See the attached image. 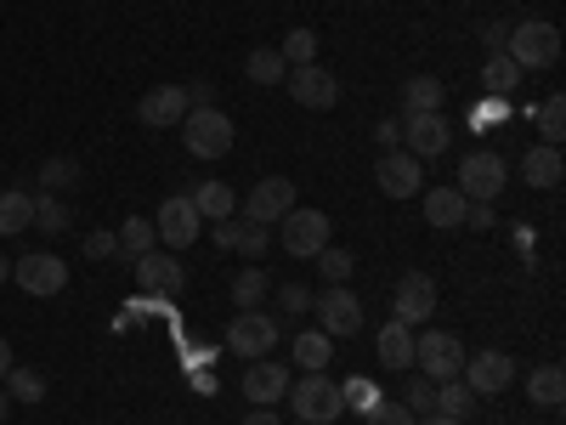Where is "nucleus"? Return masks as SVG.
<instances>
[{
    "label": "nucleus",
    "mask_w": 566,
    "mask_h": 425,
    "mask_svg": "<svg viewBox=\"0 0 566 425\" xmlns=\"http://www.w3.org/2000/svg\"><path fill=\"white\" fill-rule=\"evenodd\" d=\"M239 232H244V221H239V216L216 221V250H239Z\"/></svg>",
    "instance_id": "c03bdc74"
},
{
    "label": "nucleus",
    "mask_w": 566,
    "mask_h": 425,
    "mask_svg": "<svg viewBox=\"0 0 566 425\" xmlns=\"http://www.w3.org/2000/svg\"><path fill=\"white\" fill-rule=\"evenodd\" d=\"M290 210H295V182H290V176H266V182H255V187H250V199H244V221H261V227L283 221Z\"/></svg>",
    "instance_id": "4468645a"
},
{
    "label": "nucleus",
    "mask_w": 566,
    "mask_h": 425,
    "mask_svg": "<svg viewBox=\"0 0 566 425\" xmlns=\"http://www.w3.org/2000/svg\"><path fill=\"white\" fill-rule=\"evenodd\" d=\"M328 357H335V341H328L323 329H301L295 335V363L306 374H317V369H328Z\"/></svg>",
    "instance_id": "393cba45"
},
{
    "label": "nucleus",
    "mask_w": 566,
    "mask_h": 425,
    "mask_svg": "<svg viewBox=\"0 0 566 425\" xmlns=\"http://www.w3.org/2000/svg\"><path fill=\"white\" fill-rule=\"evenodd\" d=\"M272 346H277V323L266 312H239V318L227 323V352H239L244 363L266 357Z\"/></svg>",
    "instance_id": "1a4fd4ad"
},
{
    "label": "nucleus",
    "mask_w": 566,
    "mask_h": 425,
    "mask_svg": "<svg viewBox=\"0 0 566 425\" xmlns=\"http://www.w3.org/2000/svg\"><path fill=\"white\" fill-rule=\"evenodd\" d=\"M522 176H527V187H560V176H566L560 148H533V154L522 159Z\"/></svg>",
    "instance_id": "b1692460"
},
{
    "label": "nucleus",
    "mask_w": 566,
    "mask_h": 425,
    "mask_svg": "<svg viewBox=\"0 0 566 425\" xmlns=\"http://www.w3.org/2000/svg\"><path fill=\"white\" fill-rule=\"evenodd\" d=\"M114 239H119V250L136 261V256H148V250L159 245V232H154V221H148V216H125V227L114 232Z\"/></svg>",
    "instance_id": "cd10ccee"
},
{
    "label": "nucleus",
    "mask_w": 566,
    "mask_h": 425,
    "mask_svg": "<svg viewBox=\"0 0 566 425\" xmlns=\"http://www.w3.org/2000/svg\"><path fill=\"white\" fill-rule=\"evenodd\" d=\"M23 227H34V199L12 187V194H0V239H12Z\"/></svg>",
    "instance_id": "bb28decb"
},
{
    "label": "nucleus",
    "mask_w": 566,
    "mask_h": 425,
    "mask_svg": "<svg viewBox=\"0 0 566 425\" xmlns=\"http://www.w3.org/2000/svg\"><path fill=\"white\" fill-rule=\"evenodd\" d=\"M136 283H142V296H176L187 272L181 261H170V250H148V256H136Z\"/></svg>",
    "instance_id": "a211bd4d"
},
{
    "label": "nucleus",
    "mask_w": 566,
    "mask_h": 425,
    "mask_svg": "<svg viewBox=\"0 0 566 425\" xmlns=\"http://www.w3.org/2000/svg\"><path fill=\"white\" fill-rule=\"evenodd\" d=\"M181 142L193 159H221L232 154V120L221 108H187L181 114Z\"/></svg>",
    "instance_id": "f03ea898"
},
{
    "label": "nucleus",
    "mask_w": 566,
    "mask_h": 425,
    "mask_svg": "<svg viewBox=\"0 0 566 425\" xmlns=\"http://www.w3.org/2000/svg\"><path fill=\"white\" fill-rule=\"evenodd\" d=\"M363 425H419V414H408L402 397H380V403L363 408Z\"/></svg>",
    "instance_id": "58836bf2"
},
{
    "label": "nucleus",
    "mask_w": 566,
    "mask_h": 425,
    "mask_svg": "<svg viewBox=\"0 0 566 425\" xmlns=\"http://www.w3.org/2000/svg\"><path fill=\"white\" fill-rule=\"evenodd\" d=\"M402 142H408L413 159H442L448 142H453V131H448L442 108H431V114H402Z\"/></svg>",
    "instance_id": "ddd939ff"
},
{
    "label": "nucleus",
    "mask_w": 566,
    "mask_h": 425,
    "mask_svg": "<svg viewBox=\"0 0 566 425\" xmlns=\"http://www.w3.org/2000/svg\"><path fill=\"white\" fill-rule=\"evenodd\" d=\"M419 165H424V159H413V154H386L380 165H374V182H380L386 199H413L419 182H424Z\"/></svg>",
    "instance_id": "f3484780"
},
{
    "label": "nucleus",
    "mask_w": 566,
    "mask_h": 425,
    "mask_svg": "<svg viewBox=\"0 0 566 425\" xmlns=\"http://www.w3.org/2000/svg\"><path fill=\"white\" fill-rule=\"evenodd\" d=\"M482 397L476 392H470L464 381H442L437 386V414H453V419H470V408H476Z\"/></svg>",
    "instance_id": "2f4dec72"
},
{
    "label": "nucleus",
    "mask_w": 566,
    "mask_h": 425,
    "mask_svg": "<svg viewBox=\"0 0 566 425\" xmlns=\"http://www.w3.org/2000/svg\"><path fill=\"white\" fill-rule=\"evenodd\" d=\"M504 40H510V23H488V29H482V45H488V52H504Z\"/></svg>",
    "instance_id": "8fccbe9b"
},
{
    "label": "nucleus",
    "mask_w": 566,
    "mask_h": 425,
    "mask_svg": "<svg viewBox=\"0 0 566 425\" xmlns=\"http://www.w3.org/2000/svg\"><path fill=\"white\" fill-rule=\"evenodd\" d=\"M244 425H277V414H272V408H250Z\"/></svg>",
    "instance_id": "603ef678"
},
{
    "label": "nucleus",
    "mask_w": 566,
    "mask_h": 425,
    "mask_svg": "<svg viewBox=\"0 0 566 425\" xmlns=\"http://www.w3.org/2000/svg\"><path fill=\"white\" fill-rule=\"evenodd\" d=\"M114 250H119L114 232H85V261H108Z\"/></svg>",
    "instance_id": "79ce46f5"
},
{
    "label": "nucleus",
    "mask_w": 566,
    "mask_h": 425,
    "mask_svg": "<svg viewBox=\"0 0 566 425\" xmlns=\"http://www.w3.org/2000/svg\"><path fill=\"white\" fill-rule=\"evenodd\" d=\"M431 108H442V80L413 74V80L402 85V114H431Z\"/></svg>",
    "instance_id": "a878e982"
},
{
    "label": "nucleus",
    "mask_w": 566,
    "mask_h": 425,
    "mask_svg": "<svg viewBox=\"0 0 566 425\" xmlns=\"http://www.w3.org/2000/svg\"><path fill=\"white\" fill-rule=\"evenodd\" d=\"M482 85H488V97H510L515 85H522V69H515L504 52H488V69H482Z\"/></svg>",
    "instance_id": "c756f323"
},
{
    "label": "nucleus",
    "mask_w": 566,
    "mask_h": 425,
    "mask_svg": "<svg viewBox=\"0 0 566 425\" xmlns=\"http://www.w3.org/2000/svg\"><path fill=\"white\" fill-rule=\"evenodd\" d=\"M374 352H380L386 369H413V329L391 318V323L380 329V341H374Z\"/></svg>",
    "instance_id": "4be33fe9"
},
{
    "label": "nucleus",
    "mask_w": 566,
    "mask_h": 425,
    "mask_svg": "<svg viewBox=\"0 0 566 425\" xmlns=\"http://www.w3.org/2000/svg\"><path fill=\"white\" fill-rule=\"evenodd\" d=\"M504 114H510V108H504V97H488V103L476 108V131H488V125H499Z\"/></svg>",
    "instance_id": "de8ad7c7"
},
{
    "label": "nucleus",
    "mask_w": 566,
    "mask_h": 425,
    "mask_svg": "<svg viewBox=\"0 0 566 425\" xmlns=\"http://www.w3.org/2000/svg\"><path fill=\"white\" fill-rule=\"evenodd\" d=\"M34 227L40 232H69V205L57 194H34Z\"/></svg>",
    "instance_id": "f704fd0d"
},
{
    "label": "nucleus",
    "mask_w": 566,
    "mask_h": 425,
    "mask_svg": "<svg viewBox=\"0 0 566 425\" xmlns=\"http://www.w3.org/2000/svg\"><path fill=\"white\" fill-rule=\"evenodd\" d=\"M0 386H7L12 403H40V397H45V381H40L34 369H18V363H12V374H7Z\"/></svg>",
    "instance_id": "c9c22d12"
},
{
    "label": "nucleus",
    "mask_w": 566,
    "mask_h": 425,
    "mask_svg": "<svg viewBox=\"0 0 566 425\" xmlns=\"http://www.w3.org/2000/svg\"><path fill=\"white\" fill-rule=\"evenodd\" d=\"M12 374V346H7V335H0V381Z\"/></svg>",
    "instance_id": "864d4df0"
},
{
    "label": "nucleus",
    "mask_w": 566,
    "mask_h": 425,
    "mask_svg": "<svg viewBox=\"0 0 566 425\" xmlns=\"http://www.w3.org/2000/svg\"><path fill=\"white\" fill-rule=\"evenodd\" d=\"M464 221L488 232V227H493V205H470V210H464Z\"/></svg>",
    "instance_id": "3c124183"
},
{
    "label": "nucleus",
    "mask_w": 566,
    "mask_h": 425,
    "mask_svg": "<svg viewBox=\"0 0 566 425\" xmlns=\"http://www.w3.org/2000/svg\"><path fill=\"white\" fill-rule=\"evenodd\" d=\"M7 278H12V261H7V256H0V283H7Z\"/></svg>",
    "instance_id": "4d7b16f0"
},
{
    "label": "nucleus",
    "mask_w": 566,
    "mask_h": 425,
    "mask_svg": "<svg viewBox=\"0 0 566 425\" xmlns=\"http://www.w3.org/2000/svg\"><path fill=\"white\" fill-rule=\"evenodd\" d=\"M277 301H283V312H306V307H312V296L301 290V283H283V290H277Z\"/></svg>",
    "instance_id": "49530a36"
},
{
    "label": "nucleus",
    "mask_w": 566,
    "mask_h": 425,
    "mask_svg": "<svg viewBox=\"0 0 566 425\" xmlns=\"http://www.w3.org/2000/svg\"><path fill=\"white\" fill-rule=\"evenodd\" d=\"M538 136H544V148H560V142H566V97H560V91H555V97H544L538 103Z\"/></svg>",
    "instance_id": "c85d7f7f"
},
{
    "label": "nucleus",
    "mask_w": 566,
    "mask_h": 425,
    "mask_svg": "<svg viewBox=\"0 0 566 425\" xmlns=\"http://www.w3.org/2000/svg\"><path fill=\"white\" fill-rule=\"evenodd\" d=\"M154 232H159V245L165 250H187V245H199V232H205V216L193 210V199L187 194H170L154 216Z\"/></svg>",
    "instance_id": "0eeeda50"
},
{
    "label": "nucleus",
    "mask_w": 566,
    "mask_h": 425,
    "mask_svg": "<svg viewBox=\"0 0 566 425\" xmlns=\"http://www.w3.org/2000/svg\"><path fill=\"white\" fill-rule=\"evenodd\" d=\"M12 278L23 283L29 296H63L69 290V261L52 256V250H34V256H18L12 261Z\"/></svg>",
    "instance_id": "6e6552de"
},
{
    "label": "nucleus",
    "mask_w": 566,
    "mask_h": 425,
    "mask_svg": "<svg viewBox=\"0 0 566 425\" xmlns=\"http://www.w3.org/2000/svg\"><path fill=\"white\" fill-rule=\"evenodd\" d=\"M244 397H250L255 408L283 403V397H290V369L272 363V357H255V363L244 369Z\"/></svg>",
    "instance_id": "dca6fc26"
},
{
    "label": "nucleus",
    "mask_w": 566,
    "mask_h": 425,
    "mask_svg": "<svg viewBox=\"0 0 566 425\" xmlns=\"http://www.w3.org/2000/svg\"><path fill=\"white\" fill-rule=\"evenodd\" d=\"M431 312H437V283L424 278V272H408V278H397V296H391V318L397 323H431Z\"/></svg>",
    "instance_id": "2eb2a0df"
},
{
    "label": "nucleus",
    "mask_w": 566,
    "mask_h": 425,
    "mask_svg": "<svg viewBox=\"0 0 566 425\" xmlns=\"http://www.w3.org/2000/svg\"><path fill=\"white\" fill-rule=\"evenodd\" d=\"M187 91V108H216V85L210 80H193V85H181Z\"/></svg>",
    "instance_id": "a18cd8bd"
},
{
    "label": "nucleus",
    "mask_w": 566,
    "mask_h": 425,
    "mask_svg": "<svg viewBox=\"0 0 566 425\" xmlns=\"http://www.w3.org/2000/svg\"><path fill=\"white\" fill-rule=\"evenodd\" d=\"M187 199H193V210H199L205 221H227V216H239V194H232L227 182H199Z\"/></svg>",
    "instance_id": "412c9836"
},
{
    "label": "nucleus",
    "mask_w": 566,
    "mask_h": 425,
    "mask_svg": "<svg viewBox=\"0 0 566 425\" xmlns=\"http://www.w3.org/2000/svg\"><path fill=\"white\" fill-rule=\"evenodd\" d=\"M419 425H464V419H453V414H419Z\"/></svg>",
    "instance_id": "5fc2aeb1"
},
{
    "label": "nucleus",
    "mask_w": 566,
    "mask_h": 425,
    "mask_svg": "<svg viewBox=\"0 0 566 425\" xmlns=\"http://www.w3.org/2000/svg\"><path fill=\"white\" fill-rule=\"evenodd\" d=\"M340 397H346V403H357V408H368V403H380V386H374V381H346V386H340Z\"/></svg>",
    "instance_id": "37998d69"
},
{
    "label": "nucleus",
    "mask_w": 566,
    "mask_h": 425,
    "mask_svg": "<svg viewBox=\"0 0 566 425\" xmlns=\"http://www.w3.org/2000/svg\"><path fill=\"white\" fill-rule=\"evenodd\" d=\"M464 210H470V199L459 194V187H431V194H424V221H431L437 232L464 227Z\"/></svg>",
    "instance_id": "aec40b11"
},
{
    "label": "nucleus",
    "mask_w": 566,
    "mask_h": 425,
    "mask_svg": "<svg viewBox=\"0 0 566 425\" xmlns=\"http://www.w3.org/2000/svg\"><path fill=\"white\" fill-rule=\"evenodd\" d=\"M261 296H266V267H244L239 278H232V307L255 312V307H261Z\"/></svg>",
    "instance_id": "473e14b6"
},
{
    "label": "nucleus",
    "mask_w": 566,
    "mask_h": 425,
    "mask_svg": "<svg viewBox=\"0 0 566 425\" xmlns=\"http://www.w3.org/2000/svg\"><path fill=\"white\" fill-rule=\"evenodd\" d=\"M504 182H510V165L488 148V154H470L464 165H459V194L470 199V205H493L499 194H504Z\"/></svg>",
    "instance_id": "39448f33"
},
{
    "label": "nucleus",
    "mask_w": 566,
    "mask_h": 425,
    "mask_svg": "<svg viewBox=\"0 0 566 425\" xmlns=\"http://www.w3.org/2000/svg\"><path fill=\"white\" fill-rule=\"evenodd\" d=\"M413 369L424 374V381H459L464 369V341L448 335V329H431V335H413Z\"/></svg>",
    "instance_id": "7ed1b4c3"
},
{
    "label": "nucleus",
    "mask_w": 566,
    "mask_h": 425,
    "mask_svg": "<svg viewBox=\"0 0 566 425\" xmlns=\"http://www.w3.org/2000/svg\"><path fill=\"white\" fill-rule=\"evenodd\" d=\"M7 414H12V397H7V386H0V425H7Z\"/></svg>",
    "instance_id": "6e6d98bb"
},
{
    "label": "nucleus",
    "mask_w": 566,
    "mask_h": 425,
    "mask_svg": "<svg viewBox=\"0 0 566 425\" xmlns=\"http://www.w3.org/2000/svg\"><path fill=\"white\" fill-rule=\"evenodd\" d=\"M283 85H290V97H295L301 108H335V103H340V80L328 74L323 63L290 69V74H283Z\"/></svg>",
    "instance_id": "9b49d317"
},
{
    "label": "nucleus",
    "mask_w": 566,
    "mask_h": 425,
    "mask_svg": "<svg viewBox=\"0 0 566 425\" xmlns=\"http://www.w3.org/2000/svg\"><path fill=\"white\" fill-rule=\"evenodd\" d=\"M323 245H328V216L323 210H312V205L301 210L295 205L290 216H283V250H290L295 261H312Z\"/></svg>",
    "instance_id": "9d476101"
},
{
    "label": "nucleus",
    "mask_w": 566,
    "mask_h": 425,
    "mask_svg": "<svg viewBox=\"0 0 566 425\" xmlns=\"http://www.w3.org/2000/svg\"><path fill=\"white\" fill-rule=\"evenodd\" d=\"M290 408H295V419H306V425H328V419L346 414V397H340V386L317 369V374H306L301 386L290 381Z\"/></svg>",
    "instance_id": "20e7f679"
},
{
    "label": "nucleus",
    "mask_w": 566,
    "mask_h": 425,
    "mask_svg": "<svg viewBox=\"0 0 566 425\" xmlns=\"http://www.w3.org/2000/svg\"><path fill=\"white\" fill-rule=\"evenodd\" d=\"M239 221H244V216H239ZM266 250H272V232H266L261 221H244V232H239V256H244V267H261Z\"/></svg>",
    "instance_id": "e433bc0d"
},
{
    "label": "nucleus",
    "mask_w": 566,
    "mask_h": 425,
    "mask_svg": "<svg viewBox=\"0 0 566 425\" xmlns=\"http://www.w3.org/2000/svg\"><path fill=\"white\" fill-rule=\"evenodd\" d=\"M277 58L290 63V69L317 63V34H312V29H290V34H283V45H277Z\"/></svg>",
    "instance_id": "72a5a7b5"
},
{
    "label": "nucleus",
    "mask_w": 566,
    "mask_h": 425,
    "mask_svg": "<svg viewBox=\"0 0 566 425\" xmlns=\"http://www.w3.org/2000/svg\"><path fill=\"white\" fill-rule=\"evenodd\" d=\"M312 312H317V329L328 341H346V335H357L363 329V301L346 290V283H328V290L312 301Z\"/></svg>",
    "instance_id": "423d86ee"
},
{
    "label": "nucleus",
    "mask_w": 566,
    "mask_h": 425,
    "mask_svg": "<svg viewBox=\"0 0 566 425\" xmlns=\"http://www.w3.org/2000/svg\"><path fill=\"white\" fill-rule=\"evenodd\" d=\"M295 425H306V419H295Z\"/></svg>",
    "instance_id": "13d9d810"
},
{
    "label": "nucleus",
    "mask_w": 566,
    "mask_h": 425,
    "mask_svg": "<svg viewBox=\"0 0 566 425\" xmlns=\"http://www.w3.org/2000/svg\"><path fill=\"white\" fill-rule=\"evenodd\" d=\"M244 69H250V80H255V85H283V74H290V63L277 58V45H255Z\"/></svg>",
    "instance_id": "7c9ffc66"
},
{
    "label": "nucleus",
    "mask_w": 566,
    "mask_h": 425,
    "mask_svg": "<svg viewBox=\"0 0 566 425\" xmlns=\"http://www.w3.org/2000/svg\"><path fill=\"white\" fill-rule=\"evenodd\" d=\"M374 136H380V148H386V154H397V142H402V125H397V120H386V125H374Z\"/></svg>",
    "instance_id": "09e8293b"
},
{
    "label": "nucleus",
    "mask_w": 566,
    "mask_h": 425,
    "mask_svg": "<svg viewBox=\"0 0 566 425\" xmlns=\"http://www.w3.org/2000/svg\"><path fill=\"white\" fill-rule=\"evenodd\" d=\"M459 381L476 397H499L515 381V363H510V352H470L464 369H459Z\"/></svg>",
    "instance_id": "f8f14e48"
},
{
    "label": "nucleus",
    "mask_w": 566,
    "mask_h": 425,
    "mask_svg": "<svg viewBox=\"0 0 566 425\" xmlns=\"http://www.w3.org/2000/svg\"><path fill=\"white\" fill-rule=\"evenodd\" d=\"M312 261H317V272H323L328 283H346V278H352V267H357V256H352V250H335V245H323Z\"/></svg>",
    "instance_id": "ea45409f"
},
{
    "label": "nucleus",
    "mask_w": 566,
    "mask_h": 425,
    "mask_svg": "<svg viewBox=\"0 0 566 425\" xmlns=\"http://www.w3.org/2000/svg\"><path fill=\"white\" fill-rule=\"evenodd\" d=\"M181 114H187V91H181V85H154L148 97L136 103V120H142V125H154V131L181 125Z\"/></svg>",
    "instance_id": "6ab92c4d"
},
{
    "label": "nucleus",
    "mask_w": 566,
    "mask_h": 425,
    "mask_svg": "<svg viewBox=\"0 0 566 425\" xmlns=\"http://www.w3.org/2000/svg\"><path fill=\"white\" fill-rule=\"evenodd\" d=\"M74 182H80V165L63 159V154L40 165V194H63V187H74Z\"/></svg>",
    "instance_id": "4c0bfd02"
},
{
    "label": "nucleus",
    "mask_w": 566,
    "mask_h": 425,
    "mask_svg": "<svg viewBox=\"0 0 566 425\" xmlns=\"http://www.w3.org/2000/svg\"><path fill=\"white\" fill-rule=\"evenodd\" d=\"M527 397H533L538 408H560V403H566V374H560V363H544V369L527 374Z\"/></svg>",
    "instance_id": "5701e85b"
},
{
    "label": "nucleus",
    "mask_w": 566,
    "mask_h": 425,
    "mask_svg": "<svg viewBox=\"0 0 566 425\" xmlns=\"http://www.w3.org/2000/svg\"><path fill=\"white\" fill-rule=\"evenodd\" d=\"M504 58L522 69V74H527V69H555V63H560V29H555L549 18L515 23L510 40H504Z\"/></svg>",
    "instance_id": "f257e3e1"
},
{
    "label": "nucleus",
    "mask_w": 566,
    "mask_h": 425,
    "mask_svg": "<svg viewBox=\"0 0 566 425\" xmlns=\"http://www.w3.org/2000/svg\"><path fill=\"white\" fill-rule=\"evenodd\" d=\"M402 408H408V414H437V381H424V374H413L408 392H402Z\"/></svg>",
    "instance_id": "a19ab883"
}]
</instances>
